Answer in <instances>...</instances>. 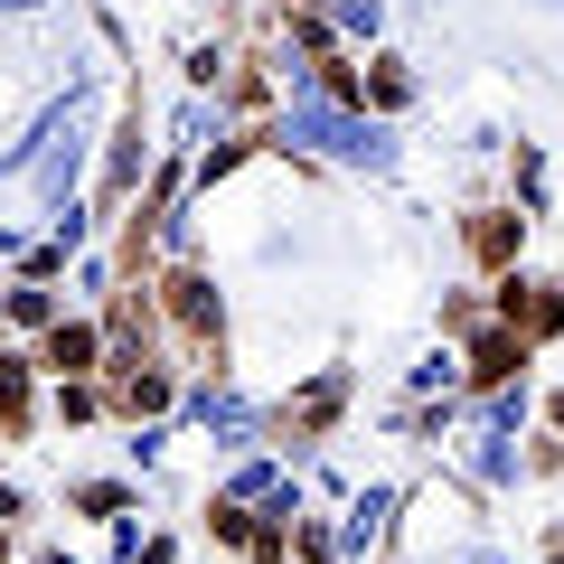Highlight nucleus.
<instances>
[{
	"label": "nucleus",
	"mask_w": 564,
	"mask_h": 564,
	"mask_svg": "<svg viewBox=\"0 0 564 564\" xmlns=\"http://www.w3.org/2000/svg\"><path fill=\"white\" fill-rule=\"evenodd\" d=\"M282 141H302L321 161H348V170H395V132L367 113H348L339 95H292L282 104Z\"/></svg>",
	"instance_id": "f257e3e1"
},
{
	"label": "nucleus",
	"mask_w": 564,
	"mask_h": 564,
	"mask_svg": "<svg viewBox=\"0 0 564 564\" xmlns=\"http://www.w3.org/2000/svg\"><path fill=\"white\" fill-rule=\"evenodd\" d=\"M76 170H85V85H66V95L29 122V180H39V198L57 207L66 188H76Z\"/></svg>",
	"instance_id": "f03ea898"
},
{
	"label": "nucleus",
	"mask_w": 564,
	"mask_h": 564,
	"mask_svg": "<svg viewBox=\"0 0 564 564\" xmlns=\"http://www.w3.org/2000/svg\"><path fill=\"white\" fill-rule=\"evenodd\" d=\"M470 480H489V489H518V443H508L499 423H480V433H470Z\"/></svg>",
	"instance_id": "7ed1b4c3"
},
{
	"label": "nucleus",
	"mask_w": 564,
	"mask_h": 564,
	"mask_svg": "<svg viewBox=\"0 0 564 564\" xmlns=\"http://www.w3.org/2000/svg\"><path fill=\"white\" fill-rule=\"evenodd\" d=\"M188 414H198L207 433H226V443H254V404H245V395H217V386H198V404H188Z\"/></svg>",
	"instance_id": "20e7f679"
},
{
	"label": "nucleus",
	"mask_w": 564,
	"mask_h": 564,
	"mask_svg": "<svg viewBox=\"0 0 564 564\" xmlns=\"http://www.w3.org/2000/svg\"><path fill=\"white\" fill-rule=\"evenodd\" d=\"M386 508H395V489H367V499L348 508V527H339V545H348V555H367V545L386 536Z\"/></svg>",
	"instance_id": "39448f33"
},
{
	"label": "nucleus",
	"mask_w": 564,
	"mask_h": 564,
	"mask_svg": "<svg viewBox=\"0 0 564 564\" xmlns=\"http://www.w3.org/2000/svg\"><path fill=\"white\" fill-rule=\"evenodd\" d=\"M329 20H339L348 39H377V29H386V10H377V0H329Z\"/></svg>",
	"instance_id": "423d86ee"
},
{
	"label": "nucleus",
	"mask_w": 564,
	"mask_h": 564,
	"mask_svg": "<svg viewBox=\"0 0 564 564\" xmlns=\"http://www.w3.org/2000/svg\"><path fill=\"white\" fill-rule=\"evenodd\" d=\"M217 132H226L217 104H180V141H217Z\"/></svg>",
	"instance_id": "0eeeda50"
},
{
	"label": "nucleus",
	"mask_w": 564,
	"mask_h": 564,
	"mask_svg": "<svg viewBox=\"0 0 564 564\" xmlns=\"http://www.w3.org/2000/svg\"><path fill=\"white\" fill-rule=\"evenodd\" d=\"M480 423H499V433H518V423H527V395H518V386H499V395L480 404Z\"/></svg>",
	"instance_id": "6e6552de"
},
{
	"label": "nucleus",
	"mask_w": 564,
	"mask_h": 564,
	"mask_svg": "<svg viewBox=\"0 0 564 564\" xmlns=\"http://www.w3.org/2000/svg\"><path fill=\"white\" fill-rule=\"evenodd\" d=\"M47 311H57L47 292H10V321H20V329H47Z\"/></svg>",
	"instance_id": "1a4fd4ad"
},
{
	"label": "nucleus",
	"mask_w": 564,
	"mask_h": 564,
	"mask_svg": "<svg viewBox=\"0 0 564 564\" xmlns=\"http://www.w3.org/2000/svg\"><path fill=\"white\" fill-rule=\"evenodd\" d=\"M57 367H95V329H57Z\"/></svg>",
	"instance_id": "9d476101"
},
{
	"label": "nucleus",
	"mask_w": 564,
	"mask_h": 564,
	"mask_svg": "<svg viewBox=\"0 0 564 564\" xmlns=\"http://www.w3.org/2000/svg\"><path fill=\"white\" fill-rule=\"evenodd\" d=\"M236 499H273V462H245L236 470Z\"/></svg>",
	"instance_id": "9b49d317"
},
{
	"label": "nucleus",
	"mask_w": 564,
	"mask_h": 564,
	"mask_svg": "<svg viewBox=\"0 0 564 564\" xmlns=\"http://www.w3.org/2000/svg\"><path fill=\"white\" fill-rule=\"evenodd\" d=\"M47 0H0V20H39Z\"/></svg>",
	"instance_id": "f8f14e48"
},
{
	"label": "nucleus",
	"mask_w": 564,
	"mask_h": 564,
	"mask_svg": "<svg viewBox=\"0 0 564 564\" xmlns=\"http://www.w3.org/2000/svg\"><path fill=\"white\" fill-rule=\"evenodd\" d=\"M462 564H518V555H499V545H470V555Z\"/></svg>",
	"instance_id": "ddd939ff"
},
{
	"label": "nucleus",
	"mask_w": 564,
	"mask_h": 564,
	"mask_svg": "<svg viewBox=\"0 0 564 564\" xmlns=\"http://www.w3.org/2000/svg\"><path fill=\"white\" fill-rule=\"evenodd\" d=\"M536 10H564V0H536Z\"/></svg>",
	"instance_id": "4468645a"
},
{
	"label": "nucleus",
	"mask_w": 564,
	"mask_h": 564,
	"mask_svg": "<svg viewBox=\"0 0 564 564\" xmlns=\"http://www.w3.org/2000/svg\"><path fill=\"white\" fill-rule=\"evenodd\" d=\"M47 564H76V555H47Z\"/></svg>",
	"instance_id": "2eb2a0df"
}]
</instances>
